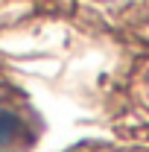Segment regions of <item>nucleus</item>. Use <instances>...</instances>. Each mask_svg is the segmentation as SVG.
<instances>
[{
  "label": "nucleus",
  "instance_id": "obj_1",
  "mask_svg": "<svg viewBox=\"0 0 149 152\" xmlns=\"http://www.w3.org/2000/svg\"><path fill=\"white\" fill-rule=\"evenodd\" d=\"M26 137V126L18 114L0 108V152H9V149H18Z\"/></svg>",
  "mask_w": 149,
  "mask_h": 152
}]
</instances>
